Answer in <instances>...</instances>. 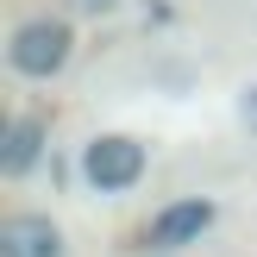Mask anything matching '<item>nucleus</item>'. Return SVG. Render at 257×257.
<instances>
[{
  "label": "nucleus",
  "mask_w": 257,
  "mask_h": 257,
  "mask_svg": "<svg viewBox=\"0 0 257 257\" xmlns=\"http://www.w3.org/2000/svg\"><path fill=\"white\" fill-rule=\"evenodd\" d=\"M82 176H88V188H100V195H119V188H132L138 176H145V145L125 138V132L94 138V145L82 151Z\"/></svg>",
  "instance_id": "obj_1"
},
{
  "label": "nucleus",
  "mask_w": 257,
  "mask_h": 257,
  "mask_svg": "<svg viewBox=\"0 0 257 257\" xmlns=\"http://www.w3.org/2000/svg\"><path fill=\"white\" fill-rule=\"evenodd\" d=\"M238 119H245V125H251V132H257V82L245 88V94H238Z\"/></svg>",
  "instance_id": "obj_6"
},
{
  "label": "nucleus",
  "mask_w": 257,
  "mask_h": 257,
  "mask_svg": "<svg viewBox=\"0 0 257 257\" xmlns=\"http://www.w3.org/2000/svg\"><path fill=\"white\" fill-rule=\"evenodd\" d=\"M57 251H63V232L44 213H13L0 226V257H57Z\"/></svg>",
  "instance_id": "obj_4"
},
{
  "label": "nucleus",
  "mask_w": 257,
  "mask_h": 257,
  "mask_svg": "<svg viewBox=\"0 0 257 257\" xmlns=\"http://www.w3.org/2000/svg\"><path fill=\"white\" fill-rule=\"evenodd\" d=\"M7 63L19 75H57L69 63V25L63 19H25L7 44Z\"/></svg>",
  "instance_id": "obj_2"
},
{
  "label": "nucleus",
  "mask_w": 257,
  "mask_h": 257,
  "mask_svg": "<svg viewBox=\"0 0 257 257\" xmlns=\"http://www.w3.org/2000/svg\"><path fill=\"white\" fill-rule=\"evenodd\" d=\"M213 226V201H176V207H163L157 220H151V245L157 251H182L188 238H201Z\"/></svg>",
  "instance_id": "obj_3"
},
{
  "label": "nucleus",
  "mask_w": 257,
  "mask_h": 257,
  "mask_svg": "<svg viewBox=\"0 0 257 257\" xmlns=\"http://www.w3.org/2000/svg\"><path fill=\"white\" fill-rule=\"evenodd\" d=\"M38 151H44V119H32V113L7 119V138H0V170H7V176H25V170L38 163Z\"/></svg>",
  "instance_id": "obj_5"
},
{
  "label": "nucleus",
  "mask_w": 257,
  "mask_h": 257,
  "mask_svg": "<svg viewBox=\"0 0 257 257\" xmlns=\"http://www.w3.org/2000/svg\"><path fill=\"white\" fill-rule=\"evenodd\" d=\"M75 7H82V13H107L113 0H75Z\"/></svg>",
  "instance_id": "obj_7"
}]
</instances>
